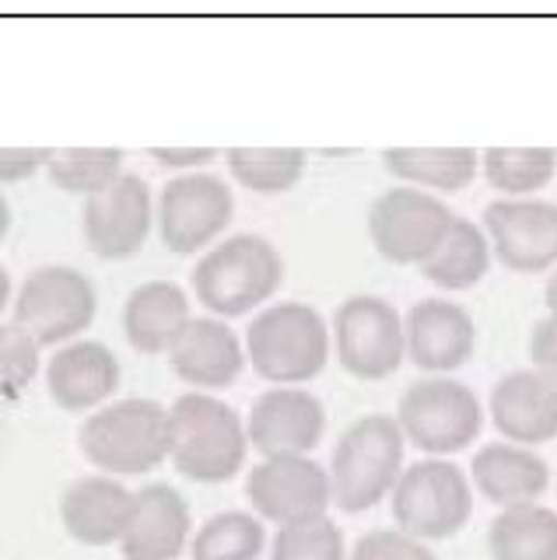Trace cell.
<instances>
[{"mask_svg": "<svg viewBox=\"0 0 557 560\" xmlns=\"http://www.w3.org/2000/svg\"><path fill=\"white\" fill-rule=\"evenodd\" d=\"M43 368L39 340L19 323H0V399L22 396Z\"/></svg>", "mask_w": 557, "mask_h": 560, "instance_id": "cell-32", "label": "cell"}, {"mask_svg": "<svg viewBox=\"0 0 557 560\" xmlns=\"http://www.w3.org/2000/svg\"><path fill=\"white\" fill-rule=\"evenodd\" d=\"M491 424L512 445H544L557 438V382L536 368H512L501 375L487 399Z\"/></svg>", "mask_w": 557, "mask_h": 560, "instance_id": "cell-18", "label": "cell"}, {"mask_svg": "<svg viewBox=\"0 0 557 560\" xmlns=\"http://www.w3.org/2000/svg\"><path fill=\"white\" fill-rule=\"evenodd\" d=\"M46 389L60 410H95L119 389V361L102 340H71L46 361Z\"/></svg>", "mask_w": 557, "mask_h": 560, "instance_id": "cell-21", "label": "cell"}, {"mask_svg": "<svg viewBox=\"0 0 557 560\" xmlns=\"http://www.w3.org/2000/svg\"><path fill=\"white\" fill-rule=\"evenodd\" d=\"M194 539V515L172 483H144L134 490V512L119 553L124 560H176Z\"/></svg>", "mask_w": 557, "mask_h": 560, "instance_id": "cell-17", "label": "cell"}, {"mask_svg": "<svg viewBox=\"0 0 557 560\" xmlns=\"http://www.w3.org/2000/svg\"><path fill=\"white\" fill-rule=\"evenodd\" d=\"M390 175L404 186L425 192H456L466 189L480 172V151L474 148H390L382 154Z\"/></svg>", "mask_w": 557, "mask_h": 560, "instance_id": "cell-24", "label": "cell"}, {"mask_svg": "<svg viewBox=\"0 0 557 560\" xmlns=\"http://www.w3.org/2000/svg\"><path fill=\"white\" fill-rule=\"evenodd\" d=\"M334 347L347 375L390 378L407 358L404 315L379 294H351L334 315Z\"/></svg>", "mask_w": 557, "mask_h": 560, "instance_id": "cell-10", "label": "cell"}, {"mask_svg": "<svg viewBox=\"0 0 557 560\" xmlns=\"http://www.w3.org/2000/svg\"><path fill=\"white\" fill-rule=\"evenodd\" d=\"M189 319V298L176 280H144L127 294L124 332L141 354H169Z\"/></svg>", "mask_w": 557, "mask_h": 560, "instance_id": "cell-23", "label": "cell"}, {"mask_svg": "<svg viewBox=\"0 0 557 560\" xmlns=\"http://www.w3.org/2000/svg\"><path fill=\"white\" fill-rule=\"evenodd\" d=\"M246 498L253 515L281 529L291 522L326 515V508L334 504V483H329V469H323L312 455H267L250 469Z\"/></svg>", "mask_w": 557, "mask_h": 560, "instance_id": "cell-12", "label": "cell"}, {"mask_svg": "<svg viewBox=\"0 0 557 560\" xmlns=\"http://www.w3.org/2000/svg\"><path fill=\"white\" fill-rule=\"evenodd\" d=\"M46 148H0V183H25L46 168Z\"/></svg>", "mask_w": 557, "mask_h": 560, "instance_id": "cell-35", "label": "cell"}, {"mask_svg": "<svg viewBox=\"0 0 557 560\" xmlns=\"http://www.w3.org/2000/svg\"><path fill=\"white\" fill-rule=\"evenodd\" d=\"M480 172L504 200H522L544 189L557 172L554 148H487L480 154Z\"/></svg>", "mask_w": 557, "mask_h": 560, "instance_id": "cell-28", "label": "cell"}, {"mask_svg": "<svg viewBox=\"0 0 557 560\" xmlns=\"http://www.w3.org/2000/svg\"><path fill=\"white\" fill-rule=\"evenodd\" d=\"M78 448L106 477H144L169 459V410L159 399H113L81 420Z\"/></svg>", "mask_w": 557, "mask_h": 560, "instance_id": "cell-2", "label": "cell"}, {"mask_svg": "<svg viewBox=\"0 0 557 560\" xmlns=\"http://www.w3.org/2000/svg\"><path fill=\"white\" fill-rule=\"evenodd\" d=\"M8 232H11V203L4 192H0V242L8 238Z\"/></svg>", "mask_w": 557, "mask_h": 560, "instance_id": "cell-37", "label": "cell"}, {"mask_svg": "<svg viewBox=\"0 0 557 560\" xmlns=\"http://www.w3.org/2000/svg\"><path fill=\"white\" fill-rule=\"evenodd\" d=\"M326 407L302 385H274L259 393L246 417L250 448L259 455H309L323 442Z\"/></svg>", "mask_w": 557, "mask_h": 560, "instance_id": "cell-15", "label": "cell"}, {"mask_svg": "<svg viewBox=\"0 0 557 560\" xmlns=\"http://www.w3.org/2000/svg\"><path fill=\"white\" fill-rule=\"evenodd\" d=\"M407 438L390 413H364L347 424L329 459V483L334 504L347 515L372 512L379 501L393 494L404 472Z\"/></svg>", "mask_w": 557, "mask_h": 560, "instance_id": "cell-3", "label": "cell"}, {"mask_svg": "<svg viewBox=\"0 0 557 560\" xmlns=\"http://www.w3.org/2000/svg\"><path fill=\"white\" fill-rule=\"evenodd\" d=\"M484 232L501 267L544 273L557 267V203L539 197L491 200L484 207Z\"/></svg>", "mask_w": 557, "mask_h": 560, "instance_id": "cell-13", "label": "cell"}, {"mask_svg": "<svg viewBox=\"0 0 557 560\" xmlns=\"http://www.w3.org/2000/svg\"><path fill=\"white\" fill-rule=\"evenodd\" d=\"M491 560H557V512L547 504H512L487 525Z\"/></svg>", "mask_w": 557, "mask_h": 560, "instance_id": "cell-25", "label": "cell"}, {"mask_svg": "<svg viewBox=\"0 0 557 560\" xmlns=\"http://www.w3.org/2000/svg\"><path fill=\"white\" fill-rule=\"evenodd\" d=\"M224 162L239 186L274 197L302 183L309 154L302 148H232Z\"/></svg>", "mask_w": 557, "mask_h": 560, "instance_id": "cell-29", "label": "cell"}, {"mask_svg": "<svg viewBox=\"0 0 557 560\" xmlns=\"http://www.w3.org/2000/svg\"><path fill=\"white\" fill-rule=\"evenodd\" d=\"M134 512V490L98 472V477H78L60 494V522L67 536L81 547H113L124 539Z\"/></svg>", "mask_w": 557, "mask_h": 560, "instance_id": "cell-20", "label": "cell"}, {"mask_svg": "<svg viewBox=\"0 0 557 560\" xmlns=\"http://www.w3.org/2000/svg\"><path fill=\"white\" fill-rule=\"evenodd\" d=\"M407 358L428 375H449L474 358L477 323L452 298H421L404 319Z\"/></svg>", "mask_w": 557, "mask_h": 560, "instance_id": "cell-16", "label": "cell"}, {"mask_svg": "<svg viewBox=\"0 0 557 560\" xmlns=\"http://www.w3.org/2000/svg\"><path fill=\"white\" fill-rule=\"evenodd\" d=\"M530 361L539 375L557 382V312H547L530 332Z\"/></svg>", "mask_w": 557, "mask_h": 560, "instance_id": "cell-34", "label": "cell"}, {"mask_svg": "<svg viewBox=\"0 0 557 560\" xmlns=\"http://www.w3.org/2000/svg\"><path fill=\"white\" fill-rule=\"evenodd\" d=\"M148 154L165 168H179V175L183 172H204L218 158L214 148H151Z\"/></svg>", "mask_w": 557, "mask_h": 560, "instance_id": "cell-36", "label": "cell"}, {"mask_svg": "<svg viewBox=\"0 0 557 560\" xmlns=\"http://www.w3.org/2000/svg\"><path fill=\"white\" fill-rule=\"evenodd\" d=\"M8 302H11V273L0 267V312L8 308Z\"/></svg>", "mask_w": 557, "mask_h": 560, "instance_id": "cell-38", "label": "cell"}, {"mask_svg": "<svg viewBox=\"0 0 557 560\" xmlns=\"http://www.w3.org/2000/svg\"><path fill=\"white\" fill-rule=\"evenodd\" d=\"M491 256L495 253H491V242H487L484 224L456 214L445 242L439 245V253L425 262L421 273L442 291H466L491 270Z\"/></svg>", "mask_w": 557, "mask_h": 560, "instance_id": "cell-26", "label": "cell"}, {"mask_svg": "<svg viewBox=\"0 0 557 560\" xmlns=\"http://www.w3.org/2000/svg\"><path fill=\"white\" fill-rule=\"evenodd\" d=\"M169 364L194 389H229L246 368V343L218 315H194L172 343Z\"/></svg>", "mask_w": 557, "mask_h": 560, "instance_id": "cell-19", "label": "cell"}, {"mask_svg": "<svg viewBox=\"0 0 557 560\" xmlns=\"http://www.w3.org/2000/svg\"><path fill=\"white\" fill-rule=\"evenodd\" d=\"M235 197L232 186L214 172H183L172 175L159 192L154 221L169 253L194 256L204 253L224 228L232 224Z\"/></svg>", "mask_w": 557, "mask_h": 560, "instance_id": "cell-11", "label": "cell"}, {"mask_svg": "<svg viewBox=\"0 0 557 560\" xmlns=\"http://www.w3.org/2000/svg\"><path fill=\"white\" fill-rule=\"evenodd\" d=\"M285 280V259L264 235H232L211 245L194 267V294L218 319L264 308Z\"/></svg>", "mask_w": 557, "mask_h": 560, "instance_id": "cell-4", "label": "cell"}, {"mask_svg": "<svg viewBox=\"0 0 557 560\" xmlns=\"http://www.w3.org/2000/svg\"><path fill=\"white\" fill-rule=\"evenodd\" d=\"M456 214L442 197L414 186L379 192L369 207V238L382 259L396 267H425L439 253Z\"/></svg>", "mask_w": 557, "mask_h": 560, "instance_id": "cell-8", "label": "cell"}, {"mask_svg": "<svg viewBox=\"0 0 557 560\" xmlns=\"http://www.w3.org/2000/svg\"><path fill=\"white\" fill-rule=\"evenodd\" d=\"M250 452L246 420L211 393H183L169 407V459L194 483H229Z\"/></svg>", "mask_w": 557, "mask_h": 560, "instance_id": "cell-1", "label": "cell"}, {"mask_svg": "<svg viewBox=\"0 0 557 560\" xmlns=\"http://www.w3.org/2000/svg\"><path fill=\"white\" fill-rule=\"evenodd\" d=\"M270 560H347L344 529L329 515L281 525L270 542Z\"/></svg>", "mask_w": 557, "mask_h": 560, "instance_id": "cell-31", "label": "cell"}, {"mask_svg": "<svg viewBox=\"0 0 557 560\" xmlns=\"http://www.w3.org/2000/svg\"><path fill=\"white\" fill-rule=\"evenodd\" d=\"M98 308L95 284L63 262L36 267L14 294V323L39 340V347L71 343L92 326Z\"/></svg>", "mask_w": 557, "mask_h": 560, "instance_id": "cell-9", "label": "cell"}, {"mask_svg": "<svg viewBox=\"0 0 557 560\" xmlns=\"http://www.w3.org/2000/svg\"><path fill=\"white\" fill-rule=\"evenodd\" d=\"M396 424L425 455L445 459L477 442L484 428L480 396L452 375H425L407 385L396 402Z\"/></svg>", "mask_w": 557, "mask_h": 560, "instance_id": "cell-6", "label": "cell"}, {"mask_svg": "<svg viewBox=\"0 0 557 560\" xmlns=\"http://www.w3.org/2000/svg\"><path fill=\"white\" fill-rule=\"evenodd\" d=\"M154 224V197L141 175L124 172L119 179L84 200V242L102 259H130L141 253Z\"/></svg>", "mask_w": 557, "mask_h": 560, "instance_id": "cell-14", "label": "cell"}, {"mask_svg": "<svg viewBox=\"0 0 557 560\" xmlns=\"http://www.w3.org/2000/svg\"><path fill=\"white\" fill-rule=\"evenodd\" d=\"M267 550L264 518L253 512H218L189 539V560H259Z\"/></svg>", "mask_w": 557, "mask_h": 560, "instance_id": "cell-27", "label": "cell"}, {"mask_svg": "<svg viewBox=\"0 0 557 560\" xmlns=\"http://www.w3.org/2000/svg\"><path fill=\"white\" fill-rule=\"evenodd\" d=\"M49 183L63 192H78V197H95V192L109 189L119 175H124V151L119 148H63L49 151L46 158Z\"/></svg>", "mask_w": 557, "mask_h": 560, "instance_id": "cell-30", "label": "cell"}, {"mask_svg": "<svg viewBox=\"0 0 557 560\" xmlns=\"http://www.w3.org/2000/svg\"><path fill=\"white\" fill-rule=\"evenodd\" d=\"M347 560H439L428 542L414 539L399 529H372L358 536Z\"/></svg>", "mask_w": 557, "mask_h": 560, "instance_id": "cell-33", "label": "cell"}, {"mask_svg": "<svg viewBox=\"0 0 557 560\" xmlns=\"http://www.w3.org/2000/svg\"><path fill=\"white\" fill-rule=\"evenodd\" d=\"M334 332H329L320 308L305 302H274L253 315L246 329V358L259 378L274 385H302L316 378Z\"/></svg>", "mask_w": 557, "mask_h": 560, "instance_id": "cell-5", "label": "cell"}, {"mask_svg": "<svg viewBox=\"0 0 557 560\" xmlns=\"http://www.w3.org/2000/svg\"><path fill=\"white\" fill-rule=\"evenodd\" d=\"M390 508L399 533L439 542L456 536L474 515V483L452 459L425 455L399 472Z\"/></svg>", "mask_w": 557, "mask_h": 560, "instance_id": "cell-7", "label": "cell"}, {"mask_svg": "<svg viewBox=\"0 0 557 560\" xmlns=\"http://www.w3.org/2000/svg\"><path fill=\"white\" fill-rule=\"evenodd\" d=\"M544 302H547V308H550V312H557V270L550 273L547 288H544Z\"/></svg>", "mask_w": 557, "mask_h": 560, "instance_id": "cell-39", "label": "cell"}, {"mask_svg": "<svg viewBox=\"0 0 557 560\" xmlns=\"http://www.w3.org/2000/svg\"><path fill=\"white\" fill-rule=\"evenodd\" d=\"M469 483L480 490V498H487L498 508L533 504L547 494L550 466L536 448L512 445V442H491L474 452Z\"/></svg>", "mask_w": 557, "mask_h": 560, "instance_id": "cell-22", "label": "cell"}]
</instances>
